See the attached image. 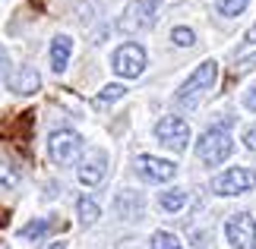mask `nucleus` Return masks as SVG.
Here are the masks:
<instances>
[{
	"label": "nucleus",
	"mask_w": 256,
	"mask_h": 249,
	"mask_svg": "<svg viewBox=\"0 0 256 249\" xmlns=\"http://www.w3.org/2000/svg\"><path fill=\"white\" fill-rule=\"evenodd\" d=\"M196 155H200L202 164H222L224 158L231 155V136H228V126H212L206 129V133L200 136V142H196Z\"/></svg>",
	"instance_id": "obj_1"
},
{
	"label": "nucleus",
	"mask_w": 256,
	"mask_h": 249,
	"mask_svg": "<svg viewBox=\"0 0 256 249\" xmlns=\"http://www.w3.org/2000/svg\"><path fill=\"white\" fill-rule=\"evenodd\" d=\"M215 79H218V63H215V60L200 63V69H193V76L180 85V92H177V104L193 107L196 101H200V95L206 92V88H212Z\"/></svg>",
	"instance_id": "obj_2"
},
{
	"label": "nucleus",
	"mask_w": 256,
	"mask_h": 249,
	"mask_svg": "<svg viewBox=\"0 0 256 249\" xmlns=\"http://www.w3.org/2000/svg\"><path fill=\"white\" fill-rule=\"evenodd\" d=\"M82 152V139L73 129H57L48 139V155H51L54 164H73Z\"/></svg>",
	"instance_id": "obj_3"
},
{
	"label": "nucleus",
	"mask_w": 256,
	"mask_h": 249,
	"mask_svg": "<svg viewBox=\"0 0 256 249\" xmlns=\"http://www.w3.org/2000/svg\"><path fill=\"white\" fill-rule=\"evenodd\" d=\"M253 186H256V174L250 167H228L224 174H218L212 180V189L218 196H240V193H247Z\"/></svg>",
	"instance_id": "obj_4"
},
{
	"label": "nucleus",
	"mask_w": 256,
	"mask_h": 249,
	"mask_svg": "<svg viewBox=\"0 0 256 249\" xmlns=\"http://www.w3.org/2000/svg\"><path fill=\"white\" fill-rule=\"evenodd\" d=\"M224 237H228V243L234 249H256V221H253V215H247V212L231 215L228 224H224Z\"/></svg>",
	"instance_id": "obj_5"
},
{
	"label": "nucleus",
	"mask_w": 256,
	"mask_h": 249,
	"mask_svg": "<svg viewBox=\"0 0 256 249\" xmlns=\"http://www.w3.org/2000/svg\"><path fill=\"white\" fill-rule=\"evenodd\" d=\"M155 9H158V0H133L120 16V28L124 32H142V28H149L155 22Z\"/></svg>",
	"instance_id": "obj_6"
},
{
	"label": "nucleus",
	"mask_w": 256,
	"mask_h": 249,
	"mask_svg": "<svg viewBox=\"0 0 256 249\" xmlns=\"http://www.w3.org/2000/svg\"><path fill=\"white\" fill-rule=\"evenodd\" d=\"M146 69V51L142 44H120L114 51V73L124 79H136Z\"/></svg>",
	"instance_id": "obj_7"
},
{
	"label": "nucleus",
	"mask_w": 256,
	"mask_h": 249,
	"mask_svg": "<svg viewBox=\"0 0 256 249\" xmlns=\"http://www.w3.org/2000/svg\"><path fill=\"white\" fill-rule=\"evenodd\" d=\"M155 136H158L162 145L174 148V152H184L186 142H190V126L180 117H162L158 126H155Z\"/></svg>",
	"instance_id": "obj_8"
},
{
	"label": "nucleus",
	"mask_w": 256,
	"mask_h": 249,
	"mask_svg": "<svg viewBox=\"0 0 256 249\" xmlns=\"http://www.w3.org/2000/svg\"><path fill=\"white\" fill-rule=\"evenodd\" d=\"M136 171H140L142 180L149 183H164L174 177V161H164V158H155V155H140L136 158Z\"/></svg>",
	"instance_id": "obj_9"
},
{
	"label": "nucleus",
	"mask_w": 256,
	"mask_h": 249,
	"mask_svg": "<svg viewBox=\"0 0 256 249\" xmlns=\"http://www.w3.org/2000/svg\"><path fill=\"white\" fill-rule=\"evenodd\" d=\"M104 174H108V155L104 152H88L80 164V183L98 186L104 180Z\"/></svg>",
	"instance_id": "obj_10"
},
{
	"label": "nucleus",
	"mask_w": 256,
	"mask_h": 249,
	"mask_svg": "<svg viewBox=\"0 0 256 249\" xmlns=\"http://www.w3.org/2000/svg\"><path fill=\"white\" fill-rule=\"evenodd\" d=\"M70 54H73V38L70 35H57L51 41V69H54V73H64V69H66Z\"/></svg>",
	"instance_id": "obj_11"
},
{
	"label": "nucleus",
	"mask_w": 256,
	"mask_h": 249,
	"mask_svg": "<svg viewBox=\"0 0 256 249\" xmlns=\"http://www.w3.org/2000/svg\"><path fill=\"white\" fill-rule=\"evenodd\" d=\"M10 85H13V92H19V95H35L38 85H42V76H38L35 66H19V73L10 79Z\"/></svg>",
	"instance_id": "obj_12"
},
{
	"label": "nucleus",
	"mask_w": 256,
	"mask_h": 249,
	"mask_svg": "<svg viewBox=\"0 0 256 249\" xmlns=\"http://www.w3.org/2000/svg\"><path fill=\"white\" fill-rule=\"evenodd\" d=\"M117 212H120L124 218H136L142 212V199L136 196V193H124V196H117Z\"/></svg>",
	"instance_id": "obj_13"
},
{
	"label": "nucleus",
	"mask_w": 256,
	"mask_h": 249,
	"mask_svg": "<svg viewBox=\"0 0 256 249\" xmlns=\"http://www.w3.org/2000/svg\"><path fill=\"white\" fill-rule=\"evenodd\" d=\"M76 215H80V221H82V224H92V221H98L102 208H98V202H95V199L82 196L80 202H76Z\"/></svg>",
	"instance_id": "obj_14"
},
{
	"label": "nucleus",
	"mask_w": 256,
	"mask_h": 249,
	"mask_svg": "<svg viewBox=\"0 0 256 249\" xmlns=\"http://www.w3.org/2000/svg\"><path fill=\"white\" fill-rule=\"evenodd\" d=\"M51 221H48V218H38V221H28L22 231H19V237H22V240H42V237L51 231Z\"/></svg>",
	"instance_id": "obj_15"
},
{
	"label": "nucleus",
	"mask_w": 256,
	"mask_h": 249,
	"mask_svg": "<svg viewBox=\"0 0 256 249\" xmlns=\"http://www.w3.org/2000/svg\"><path fill=\"white\" fill-rule=\"evenodd\" d=\"M162 208L164 212H180V208L186 205V193L184 189H168V193H162Z\"/></svg>",
	"instance_id": "obj_16"
},
{
	"label": "nucleus",
	"mask_w": 256,
	"mask_h": 249,
	"mask_svg": "<svg viewBox=\"0 0 256 249\" xmlns=\"http://www.w3.org/2000/svg\"><path fill=\"white\" fill-rule=\"evenodd\" d=\"M152 249H184V246H180V240H177L174 234L158 231V234H152Z\"/></svg>",
	"instance_id": "obj_17"
},
{
	"label": "nucleus",
	"mask_w": 256,
	"mask_h": 249,
	"mask_svg": "<svg viewBox=\"0 0 256 249\" xmlns=\"http://www.w3.org/2000/svg\"><path fill=\"white\" fill-rule=\"evenodd\" d=\"M124 92H126V88L117 85V82H114V85H104L102 95L95 98V104H98V107H102V104H111V101H117V98H124Z\"/></svg>",
	"instance_id": "obj_18"
},
{
	"label": "nucleus",
	"mask_w": 256,
	"mask_h": 249,
	"mask_svg": "<svg viewBox=\"0 0 256 249\" xmlns=\"http://www.w3.org/2000/svg\"><path fill=\"white\" fill-rule=\"evenodd\" d=\"M247 3H250V0H222V3H218V13L222 16H240L244 9H247Z\"/></svg>",
	"instance_id": "obj_19"
},
{
	"label": "nucleus",
	"mask_w": 256,
	"mask_h": 249,
	"mask_svg": "<svg viewBox=\"0 0 256 249\" xmlns=\"http://www.w3.org/2000/svg\"><path fill=\"white\" fill-rule=\"evenodd\" d=\"M171 41L174 44H180V47H190L196 41V35H193V28H184V25H177L174 32H171Z\"/></svg>",
	"instance_id": "obj_20"
},
{
	"label": "nucleus",
	"mask_w": 256,
	"mask_h": 249,
	"mask_svg": "<svg viewBox=\"0 0 256 249\" xmlns=\"http://www.w3.org/2000/svg\"><path fill=\"white\" fill-rule=\"evenodd\" d=\"M244 145H247L250 152H256V126H247V129H244Z\"/></svg>",
	"instance_id": "obj_21"
},
{
	"label": "nucleus",
	"mask_w": 256,
	"mask_h": 249,
	"mask_svg": "<svg viewBox=\"0 0 256 249\" xmlns=\"http://www.w3.org/2000/svg\"><path fill=\"white\" fill-rule=\"evenodd\" d=\"M244 107H247V111H256V85L247 88V95H244Z\"/></svg>",
	"instance_id": "obj_22"
},
{
	"label": "nucleus",
	"mask_w": 256,
	"mask_h": 249,
	"mask_svg": "<svg viewBox=\"0 0 256 249\" xmlns=\"http://www.w3.org/2000/svg\"><path fill=\"white\" fill-rule=\"evenodd\" d=\"M16 183V174H10V171H4V167H0V189H10Z\"/></svg>",
	"instance_id": "obj_23"
},
{
	"label": "nucleus",
	"mask_w": 256,
	"mask_h": 249,
	"mask_svg": "<svg viewBox=\"0 0 256 249\" xmlns=\"http://www.w3.org/2000/svg\"><path fill=\"white\" fill-rule=\"evenodd\" d=\"M0 76L10 79V60H6V54H4V47H0Z\"/></svg>",
	"instance_id": "obj_24"
},
{
	"label": "nucleus",
	"mask_w": 256,
	"mask_h": 249,
	"mask_svg": "<svg viewBox=\"0 0 256 249\" xmlns=\"http://www.w3.org/2000/svg\"><path fill=\"white\" fill-rule=\"evenodd\" d=\"M42 249H66V243L64 240H54V243H44Z\"/></svg>",
	"instance_id": "obj_25"
}]
</instances>
